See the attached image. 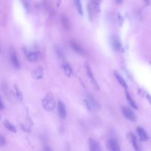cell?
<instances>
[{
  "label": "cell",
  "instance_id": "6da1fadb",
  "mask_svg": "<svg viewBox=\"0 0 151 151\" xmlns=\"http://www.w3.org/2000/svg\"><path fill=\"white\" fill-rule=\"evenodd\" d=\"M43 108L47 111H51L55 106V101L53 94L49 92L42 100Z\"/></svg>",
  "mask_w": 151,
  "mask_h": 151
},
{
  "label": "cell",
  "instance_id": "7a4b0ae2",
  "mask_svg": "<svg viewBox=\"0 0 151 151\" xmlns=\"http://www.w3.org/2000/svg\"><path fill=\"white\" fill-rule=\"evenodd\" d=\"M84 104L87 109L91 111H97L100 108V105L98 101L91 96H88L84 100Z\"/></svg>",
  "mask_w": 151,
  "mask_h": 151
},
{
  "label": "cell",
  "instance_id": "3957f363",
  "mask_svg": "<svg viewBox=\"0 0 151 151\" xmlns=\"http://www.w3.org/2000/svg\"><path fill=\"white\" fill-rule=\"evenodd\" d=\"M24 52L27 60L30 62H37L41 58V57L40 52L37 51L25 50Z\"/></svg>",
  "mask_w": 151,
  "mask_h": 151
},
{
  "label": "cell",
  "instance_id": "277c9868",
  "mask_svg": "<svg viewBox=\"0 0 151 151\" xmlns=\"http://www.w3.org/2000/svg\"><path fill=\"white\" fill-rule=\"evenodd\" d=\"M9 59L11 61V63L12 65V66L16 69H19L20 64L18 59L15 50L14 48L12 47L10 48L9 51Z\"/></svg>",
  "mask_w": 151,
  "mask_h": 151
},
{
  "label": "cell",
  "instance_id": "5b68a950",
  "mask_svg": "<svg viewBox=\"0 0 151 151\" xmlns=\"http://www.w3.org/2000/svg\"><path fill=\"white\" fill-rule=\"evenodd\" d=\"M122 112L124 117H126L127 120L136 122L137 120L136 116L133 111L128 107H123L122 108Z\"/></svg>",
  "mask_w": 151,
  "mask_h": 151
},
{
  "label": "cell",
  "instance_id": "8992f818",
  "mask_svg": "<svg viewBox=\"0 0 151 151\" xmlns=\"http://www.w3.org/2000/svg\"><path fill=\"white\" fill-rule=\"evenodd\" d=\"M110 44L112 48L116 51H121L122 50V45L120 40L118 36L113 35L110 37Z\"/></svg>",
  "mask_w": 151,
  "mask_h": 151
},
{
  "label": "cell",
  "instance_id": "52a82bcc",
  "mask_svg": "<svg viewBox=\"0 0 151 151\" xmlns=\"http://www.w3.org/2000/svg\"><path fill=\"white\" fill-rule=\"evenodd\" d=\"M127 138L129 140V141L131 142L133 149L135 150V151H142L141 146L139 145L136 136L134 135L133 133H129L127 134Z\"/></svg>",
  "mask_w": 151,
  "mask_h": 151
},
{
  "label": "cell",
  "instance_id": "ba28073f",
  "mask_svg": "<svg viewBox=\"0 0 151 151\" xmlns=\"http://www.w3.org/2000/svg\"><path fill=\"white\" fill-rule=\"evenodd\" d=\"M44 75V71L43 67L38 66V67L34 69L32 71V76L34 79L40 80L43 78Z\"/></svg>",
  "mask_w": 151,
  "mask_h": 151
},
{
  "label": "cell",
  "instance_id": "9c48e42d",
  "mask_svg": "<svg viewBox=\"0 0 151 151\" xmlns=\"http://www.w3.org/2000/svg\"><path fill=\"white\" fill-rule=\"evenodd\" d=\"M57 112L61 119H64L67 115V110L64 104L61 101H58L57 104Z\"/></svg>",
  "mask_w": 151,
  "mask_h": 151
},
{
  "label": "cell",
  "instance_id": "30bf717a",
  "mask_svg": "<svg viewBox=\"0 0 151 151\" xmlns=\"http://www.w3.org/2000/svg\"><path fill=\"white\" fill-rule=\"evenodd\" d=\"M88 147L90 151H101V148L99 143L93 139H89Z\"/></svg>",
  "mask_w": 151,
  "mask_h": 151
},
{
  "label": "cell",
  "instance_id": "8fae6325",
  "mask_svg": "<svg viewBox=\"0 0 151 151\" xmlns=\"http://www.w3.org/2000/svg\"><path fill=\"white\" fill-rule=\"evenodd\" d=\"M85 67H86V70L87 74V75H88V77H89V78H90V80L91 83L93 84L94 87L96 89H99V85H98V84H97V81H96V79H95V78H94L93 74V73H92V71H91V69H90V67H89V65H88L87 64H86Z\"/></svg>",
  "mask_w": 151,
  "mask_h": 151
},
{
  "label": "cell",
  "instance_id": "7c38bea8",
  "mask_svg": "<svg viewBox=\"0 0 151 151\" xmlns=\"http://www.w3.org/2000/svg\"><path fill=\"white\" fill-rule=\"evenodd\" d=\"M107 147L110 151H121L117 141L113 139H111L108 141Z\"/></svg>",
  "mask_w": 151,
  "mask_h": 151
},
{
  "label": "cell",
  "instance_id": "4fadbf2b",
  "mask_svg": "<svg viewBox=\"0 0 151 151\" xmlns=\"http://www.w3.org/2000/svg\"><path fill=\"white\" fill-rule=\"evenodd\" d=\"M136 132H137V134L139 136L140 141L145 142L149 139V137H148L147 133L145 132V130L142 127H137L136 128Z\"/></svg>",
  "mask_w": 151,
  "mask_h": 151
},
{
  "label": "cell",
  "instance_id": "5bb4252c",
  "mask_svg": "<svg viewBox=\"0 0 151 151\" xmlns=\"http://www.w3.org/2000/svg\"><path fill=\"white\" fill-rule=\"evenodd\" d=\"M70 45L71 48L78 54L83 55L84 54V50L82 48V47L77 42L74 41H70Z\"/></svg>",
  "mask_w": 151,
  "mask_h": 151
},
{
  "label": "cell",
  "instance_id": "9a60e30c",
  "mask_svg": "<svg viewBox=\"0 0 151 151\" xmlns=\"http://www.w3.org/2000/svg\"><path fill=\"white\" fill-rule=\"evenodd\" d=\"M114 77H116V80H117V81L119 82V83L124 88L127 89V85L126 84V81L124 80L123 77L122 76V75L117 71H114Z\"/></svg>",
  "mask_w": 151,
  "mask_h": 151
},
{
  "label": "cell",
  "instance_id": "2e32d148",
  "mask_svg": "<svg viewBox=\"0 0 151 151\" xmlns=\"http://www.w3.org/2000/svg\"><path fill=\"white\" fill-rule=\"evenodd\" d=\"M61 23L62 27L65 29H69L70 28V22L67 16L63 15L61 17Z\"/></svg>",
  "mask_w": 151,
  "mask_h": 151
},
{
  "label": "cell",
  "instance_id": "e0dca14e",
  "mask_svg": "<svg viewBox=\"0 0 151 151\" xmlns=\"http://www.w3.org/2000/svg\"><path fill=\"white\" fill-rule=\"evenodd\" d=\"M125 93H126V99L129 103V104H130V106L134 109H137V106L136 104V103H135V101H134V100L132 99V97H131L130 94H129V93L126 90L125 91Z\"/></svg>",
  "mask_w": 151,
  "mask_h": 151
},
{
  "label": "cell",
  "instance_id": "ac0fdd59",
  "mask_svg": "<svg viewBox=\"0 0 151 151\" xmlns=\"http://www.w3.org/2000/svg\"><path fill=\"white\" fill-rule=\"evenodd\" d=\"M4 124L5 126V127L9 131H11V132L13 133H16L17 132V128L16 127L13 125L10 122H9L8 120L5 119L4 121Z\"/></svg>",
  "mask_w": 151,
  "mask_h": 151
},
{
  "label": "cell",
  "instance_id": "d6986e66",
  "mask_svg": "<svg viewBox=\"0 0 151 151\" xmlns=\"http://www.w3.org/2000/svg\"><path fill=\"white\" fill-rule=\"evenodd\" d=\"M63 69L67 76L70 77L72 74V70L70 65L67 63H63L62 65Z\"/></svg>",
  "mask_w": 151,
  "mask_h": 151
},
{
  "label": "cell",
  "instance_id": "ffe728a7",
  "mask_svg": "<svg viewBox=\"0 0 151 151\" xmlns=\"http://www.w3.org/2000/svg\"><path fill=\"white\" fill-rule=\"evenodd\" d=\"M74 2L75 4V6L76 7V9L78 11V12L80 14H83V9H82V6L81 4L80 0H74Z\"/></svg>",
  "mask_w": 151,
  "mask_h": 151
},
{
  "label": "cell",
  "instance_id": "44dd1931",
  "mask_svg": "<svg viewBox=\"0 0 151 151\" xmlns=\"http://www.w3.org/2000/svg\"><path fill=\"white\" fill-rule=\"evenodd\" d=\"M14 89H15V94H16L17 98L19 100H22V93H21V91H20V90L19 89V88L18 87V86L17 85H14Z\"/></svg>",
  "mask_w": 151,
  "mask_h": 151
},
{
  "label": "cell",
  "instance_id": "7402d4cb",
  "mask_svg": "<svg viewBox=\"0 0 151 151\" xmlns=\"http://www.w3.org/2000/svg\"><path fill=\"white\" fill-rule=\"evenodd\" d=\"M24 7L25 8V10L27 11V12H29V3L27 1V0H21Z\"/></svg>",
  "mask_w": 151,
  "mask_h": 151
},
{
  "label": "cell",
  "instance_id": "603a6c76",
  "mask_svg": "<svg viewBox=\"0 0 151 151\" xmlns=\"http://www.w3.org/2000/svg\"><path fill=\"white\" fill-rule=\"evenodd\" d=\"M55 51H56V53H57V55L58 56V57H60V58H64V54H63L62 50L59 47H57L55 48Z\"/></svg>",
  "mask_w": 151,
  "mask_h": 151
},
{
  "label": "cell",
  "instance_id": "cb8c5ba5",
  "mask_svg": "<svg viewBox=\"0 0 151 151\" xmlns=\"http://www.w3.org/2000/svg\"><path fill=\"white\" fill-rule=\"evenodd\" d=\"M100 2V0H92V2H93V4L94 8L96 11H97L99 9Z\"/></svg>",
  "mask_w": 151,
  "mask_h": 151
},
{
  "label": "cell",
  "instance_id": "d4e9b609",
  "mask_svg": "<svg viewBox=\"0 0 151 151\" xmlns=\"http://www.w3.org/2000/svg\"><path fill=\"white\" fill-rule=\"evenodd\" d=\"M5 143H6V140L5 137L1 134H0V147L4 146Z\"/></svg>",
  "mask_w": 151,
  "mask_h": 151
},
{
  "label": "cell",
  "instance_id": "484cf974",
  "mask_svg": "<svg viewBox=\"0 0 151 151\" xmlns=\"http://www.w3.org/2000/svg\"><path fill=\"white\" fill-rule=\"evenodd\" d=\"M42 151H52V149L48 146H46L44 147L43 150Z\"/></svg>",
  "mask_w": 151,
  "mask_h": 151
},
{
  "label": "cell",
  "instance_id": "4316f807",
  "mask_svg": "<svg viewBox=\"0 0 151 151\" xmlns=\"http://www.w3.org/2000/svg\"><path fill=\"white\" fill-rule=\"evenodd\" d=\"M146 99H147V100L149 101V102L151 104V96L150 95V94H146Z\"/></svg>",
  "mask_w": 151,
  "mask_h": 151
},
{
  "label": "cell",
  "instance_id": "83f0119b",
  "mask_svg": "<svg viewBox=\"0 0 151 151\" xmlns=\"http://www.w3.org/2000/svg\"><path fill=\"white\" fill-rule=\"evenodd\" d=\"M4 109V104H3V103L2 101V100L0 97V110H2Z\"/></svg>",
  "mask_w": 151,
  "mask_h": 151
},
{
  "label": "cell",
  "instance_id": "f1b7e54d",
  "mask_svg": "<svg viewBox=\"0 0 151 151\" xmlns=\"http://www.w3.org/2000/svg\"><path fill=\"white\" fill-rule=\"evenodd\" d=\"M119 21L120 24L123 22V18L120 15H119Z\"/></svg>",
  "mask_w": 151,
  "mask_h": 151
},
{
  "label": "cell",
  "instance_id": "f546056e",
  "mask_svg": "<svg viewBox=\"0 0 151 151\" xmlns=\"http://www.w3.org/2000/svg\"><path fill=\"white\" fill-rule=\"evenodd\" d=\"M116 1L118 2V3H121L122 0H116Z\"/></svg>",
  "mask_w": 151,
  "mask_h": 151
},
{
  "label": "cell",
  "instance_id": "4dcf8cb0",
  "mask_svg": "<svg viewBox=\"0 0 151 151\" xmlns=\"http://www.w3.org/2000/svg\"><path fill=\"white\" fill-rule=\"evenodd\" d=\"M147 3H149V0H145Z\"/></svg>",
  "mask_w": 151,
  "mask_h": 151
},
{
  "label": "cell",
  "instance_id": "1f68e13d",
  "mask_svg": "<svg viewBox=\"0 0 151 151\" xmlns=\"http://www.w3.org/2000/svg\"><path fill=\"white\" fill-rule=\"evenodd\" d=\"M0 119H1V114H0Z\"/></svg>",
  "mask_w": 151,
  "mask_h": 151
}]
</instances>
